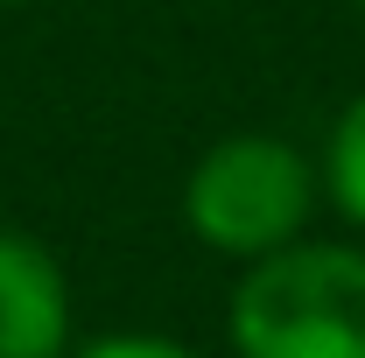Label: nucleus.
I'll return each instance as SVG.
<instances>
[{"label":"nucleus","mask_w":365,"mask_h":358,"mask_svg":"<svg viewBox=\"0 0 365 358\" xmlns=\"http://www.w3.org/2000/svg\"><path fill=\"white\" fill-rule=\"evenodd\" d=\"M232 358H365V239H317L246 260L225 302Z\"/></svg>","instance_id":"1"},{"label":"nucleus","mask_w":365,"mask_h":358,"mask_svg":"<svg viewBox=\"0 0 365 358\" xmlns=\"http://www.w3.org/2000/svg\"><path fill=\"white\" fill-rule=\"evenodd\" d=\"M323 204L317 155L288 134H225L182 176V232L232 267L295 246Z\"/></svg>","instance_id":"2"},{"label":"nucleus","mask_w":365,"mask_h":358,"mask_svg":"<svg viewBox=\"0 0 365 358\" xmlns=\"http://www.w3.org/2000/svg\"><path fill=\"white\" fill-rule=\"evenodd\" d=\"M78 344L71 274L36 232L0 225V358H63Z\"/></svg>","instance_id":"3"},{"label":"nucleus","mask_w":365,"mask_h":358,"mask_svg":"<svg viewBox=\"0 0 365 358\" xmlns=\"http://www.w3.org/2000/svg\"><path fill=\"white\" fill-rule=\"evenodd\" d=\"M317 176H323V204L365 239V85L337 106L323 155H317Z\"/></svg>","instance_id":"4"},{"label":"nucleus","mask_w":365,"mask_h":358,"mask_svg":"<svg viewBox=\"0 0 365 358\" xmlns=\"http://www.w3.org/2000/svg\"><path fill=\"white\" fill-rule=\"evenodd\" d=\"M63 358H204L182 337H162V330H106V337H85Z\"/></svg>","instance_id":"5"},{"label":"nucleus","mask_w":365,"mask_h":358,"mask_svg":"<svg viewBox=\"0 0 365 358\" xmlns=\"http://www.w3.org/2000/svg\"><path fill=\"white\" fill-rule=\"evenodd\" d=\"M0 7H29V0H0Z\"/></svg>","instance_id":"6"},{"label":"nucleus","mask_w":365,"mask_h":358,"mask_svg":"<svg viewBox=\"0 0 365 358\" xmlns=\"http://www.w3.org/2000/svg\"><path fill=\"white\" fill-rule=\"evenodd\" d=\"M359 21H365V0H359Z\"/></svg>","instance_id":"7"}]
</instances>
